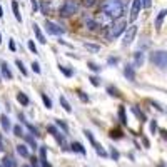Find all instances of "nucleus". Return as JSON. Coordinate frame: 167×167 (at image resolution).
I'll list each match as a JSON object with an SVG mask.
<instances>
[{"label": "nucleus", "mask_w": 167, "mask_h": 167, "mask_svg": "<svg viewBox=\"0 0 167 167\" xmlns=\"http://www.w3.org/2000/svg\"><path fill=\"white\" fill-rule=\"evenodd\" d=\"M84 47L87 48V50L94 52V54H97V52H100V45H95V44H89V42H84Z\"/></svg>", "instance_id": "6ab92c4d"}, {"label": "nucleus", "mask_w": 167, "mask_h": 167, "mask_svg": "<svg viewBox=\"0 0 167 167\" xmlns=\"http://www.w3.org/2000/svg\"><path fill=\"white\" fill-rule=\"evenodd\" d=\"M15 65H17V67H19V70L22 72V75H23V77H27V75H28L27 69L23 67V62H22V60H20V59H17V60H15Z\"/></svg>", "instance_id": "393cba45"}, {"label": "nucleus", "mask_w": 167, "mask_h": 167, "mask_svg": "<svg viewBox=\"0 0 167 167\" xmlns=\"http://www.w3.org/2000/svg\"><path fill=\"white\" fill-rule=\"evenodd\" d=\"M32 27H34V34H35V37H37V40H39L40 44H45L47 40H45V37H44V34H42V30H40V27L37 25V23H34Z\"/></svg>", "instance_id": "f8f14e48"}, {"label": "nucleus", "mask_w": 167, "mask_h": 167, "mask_svg": "<svg viewBox=\"0 0 167 167\" xmlns=\"http://www.w3.org/2000/svg\"><path fill=\"white\" fill-rule=\"evenodd\" d=\"M140 9H142V3H140V0H134L132 2V9H130V20H137V17H139V14H140Z\"/></svg>", "instance_id": "0eeeda50"}, {"label": "nucleus", "mask_w": 167, "mask_h": 167, "mask_svg": "<svg viewBox=\"0 0 167 167\" xmlns=\"http://www.w3.org/2000/svg\"><path fill=\"white\" fill-rule=\"evenodd\" d=\"M84 134L87 136V139L90 140V144H92V145H95V144H97V142H95V139H94V136H92V132H90V130H84Z\"/></svg>", "instance_id": "c9c22d12"}, {"label": "nucleus", "mask_w": 167, "mask_h": 167, "mask_svg": "<svg viewBox=\"0 0 167 167\" xmlns=\"http://www.w3.org/2000/svg\"><path fill=\"white\" fill-rule=\"evenodd\" d=\"M117 62H119V59H117V57H109V59H107V64L109 65H115Z\"/></svg>", "instance_id": "a18cd8bd"}, {"label": "nucleus", "mask_w": 167, "mask_h": 167, "mask_svg": "<svg viewBox=\"0 0 167 167\" xmlns=\"http://www.w3.org/2000/svg\"><path fill=\"white\" fill-rule=\"evenodd\" d=\"M14 134H15V136H23V130H22V127H20V125H15V127H14Z\"/></svg>", "instance_id": "a19ab883"}, {"label": "nucleus", "mask_w": 167, "mask_h": 167, "mask_svg": "<svg viewBox=\"0 0 167 167\" xmlns=\"http://www.w3.org/2000/svg\"><path fill=\"white\" fill-rule=\"evenodd\" d=\"M25 125H27V129L30 130V132L34 134V136H40V134H39V130H37V127H34V125H32V124H28V122H27Z\"/></svg>", "instance_id": "4c0bfd02"}, {"label": "nucleus", "mask_w": 167, "mask_h": 167, "mask_svg": "<svg viewBox=\"0 0 167 167\" xmlns=\"http://www.w3.org/2000/svg\"><path fill=\"white\" fill-rule=\"evenodd\" d=\"M37 161H39L37 157H30V162H32V165H34V167H37V164H39Z\"/></svg>", "instance_id": "3c124183"}, {"label": "nucleus", "mask_w": 167, "mask_h": 167, "mask_svg": "<svg viewBox=\"0 0 167 167\" xmlns=\"http://www.w3.org/2000/svg\"><path fill=\"white\" fill-rule=\"evenodd\" d=\"M156 130H157V120H152L150 122V132L156 134Z\"/></svg>", "instance_id": "49530a36"}, {"label": "nucleus", "mask_w": 167, "mask_h": 167, "mask_svg": "<svg viewBox=\"0 0 167 167\" xmlns=\"http://www.w3.org/2000/svg\"><path fill=\"white\" fill-rule=\"evenodd\" d=\"M144 65V52L142 50H137L134 54V65L132 67H142Z\"/></svg>", "instance_id": "1a4fd4ad"}, {"label": "nucleus", "mask_w": 167, "mask_h": 167, "mask_svg": "<svg viewBox=\"0 0 167 167\" xmlns=\"http://www.w3.org/2000/svg\"><path fill=\"white\" fill-rule=\"evenodd\" d=\"M32 69H34V72H35V74H40V72H42V69H40L39 62H32Z\"/></svg>", "instance_id": "ea45409f"}, {"label": "nucleus", "mask_w": 167, "mask_h": 167, "mask_svg": "<svg viewBox=\"0 0 167 167\" xmlns=\"http://www.w3.org/2000/svg\"><path fill=\"white\" fill-rule=\"evenodd\" d=\"M2 167H15V162L12 157H3V162H2Z\"/></svg>", "instance_id": "a878e982"}, {"label": "nucleus", "mask_w": 167, "mask_h": 167, "mask_svg": "<svg viewBox=\"0 0 167 167\" xmlns=\"http://www.w3.org/2000/svg\"><path fill=\"white\" fill-rule=\"evenodd\" d=\"M100 10L105 17L112 19V20H117L122 17V14L125 12V7L120 0H104L102 5H100Z\"/></svg>", "instance_id": "f257e3e1"}, {"label": "nucleus", "mask_w": 167, "mask_h": 167, "mask_svg": "<svg viewBox=\"0 0 167 167\" xmlns=\"http://www.w3.org/2000/svg\"><path fill=\"white\" fill-rule=\"evenodd\" d=\"M165 15H167V10H165V9L159 12V15H157V19H156V28H157V30H161V27H162V22H164Z\"/></svg>", "instance_id": "ddd939ff"}, {"label": "nucleus", "mask_w": 167, "mask_h": 167, "mask_svg": "<svg viewBox=\"0 0 167 167\" xmlns=\"http://www.w3.org/2000/svg\"><path fill=\"white\" fill-rule=\"evenodd\" d=\"M94 147H95V152L99 154V156H102V157H107V152H105V150H104L102 147H100L99 144H95V145H94Z\"/></svg>", "instance_id": "f704fd0d"}, {"label": "nucleus", "mask_w": 167, "mask_h": 167, "mask_svg": "<svg viewBox=\"0 0 167 167\" xmlns=\"http://www.w3.org/2000/svg\"><path fill=\"white\" fill-rule=\"evenodd\" d=\"M77 95H79V99L82 100V102H89V95L82 90H77Z\"/></svg>", "instance_id": "72a5a7b5"}, {"label": "nucleus", "mask_w": 167, "mask_h": 167, "mask_svg": "<svg viewBox=\"0 0 167 167\" xmlns=\"http://www.w3.org/2000/svg\"><path fill=\"white\" fill-rule=\"evenodd\" d=\"M111 137H112V139H120L122 132H120V130H111Z\"/></svg>", "instance_id": "58836bf2"}, {"label": "nucleus", "mask_w": 167, "mask_h": 167, "mask_svg": "<svg viewBox=\"0 0 167 167\" xmlns=\"http://www.w3.org/2000/svg\"><path fill=\"white\" fill-rule=\"evenodd\" d=\"M136 34H137V25H130L127 30H125L124 40H122V45H124V47L130 45V44L134 42V37H136Z\"/></svg>", "instance_id": "39448f33"}, {"label": "nucleus", "mask_w": 167, "mask_h": 167, "mask_svg": "<svg viewBox=\"0 0 167 167\" xmlns=\"http://www.w3.org/2000/svg\"><path fill=\"white\" fill-rule=\"evenodd\" d=\"M82 5L85 9H92L94 5H97V0H82Z\"/></svg>", "instance_id": "7c9ffc66"}, {"label": "nucleus", "mask_w": 167, "mask_h": 167, "mask_svg": "<svg viewBox=\"0 0 167 167\" xmlns=\"http://www.w3.org/2000/svg\"><path fill=\"white\" fill-rule=\"evenodd\" d=\"M3 150V142H2V136H0V152Z\"/></svg>", "instance_id": "864d4df0"}, {"label": "nucleus", "mask_w": 167, "mask_h": 167, "mask_svg": "<svg viewBox=\"0 0 167 167\" xmlns=\"http://www.w3.org/2000/svg\"><path fill=\"white\" fill-rule=\"evenodd\" d=\"M45 30H47V34H50V35H62L65 32L62 27H59L57 23L52 22V20H45Z\"/></svg>", "instance_id": "423d86ee"}, {"label": "nucleus", "mask_w": 167, "mask_h": 167, "mask_svg": "<svg viewBox=\"0 0 167 167\" xmlns=\"http://www.w3.org/2000/svg\"><path fill=\"white\" fill-rule=\"evenodd\" d=\"M59 100H60V105L64 107V111L67 112V114H70V112H72V107H70V104H69V100L65 99L64 95H60V99H59Z\"/></svg>", "instance_id": "f3484780"}, {"label": "nucleus", "mask_w": 167, "mask_h": 167, "mask_svg": "<svg viewBox=\"0 0 167 167\" xmlns=\"http://www.w3.org/2000/svg\"><path fill=\"white\" fill-rule=\"evenodd\" d=\"M0 44H2V35H0Z\"/></svg>", "instance_id": "6e6d98bb"}, {"label": "nucleus", "mask_w": 167, "mask_h": 167, "mask_svg": "<svg viewBox=\"0 0 167 167\" xmlns=\"http://www.w3.org/2000/svg\"><path fill=\"white\" fill-rule=\"evenodd\" d=\"M9 48L12 52H15V42H14V40H10V42H9Z\"/></svg>", "instance_id": "8fccbe9b"}, {"label": "nucleus", "mask_w": 167, "mask_h": 167, "mask_svg": "<svg viewBox=\"0 0 167 167\" xmlns=\"http://www.w3.org/2000/svg\"><path fill=\"white\" fill-rule=\"evenodd\" d=\"M85 27H87L90 32H97V30H99V28L102 27V25H100V23L97 22V20H92V19H89L87 22H85Z\"/></svg>", "instance_id": "9b49d317"}, {"label": "nucleus", "mask_w": 167, "mask_h": 167, "mask_svg": "<svg viewBox=\"0 0 167 167\" xmlns=\"http://www.w3.org/2000/svg\"><path fill=\"white\" fill-rule=\"evenodd\" d=\"M0 124H2V129L3 130H9L10 129V120L7 115H0Z\"/></svg>", "instance_id": "412c9836"}, {"label": "nucleus", "mask_w": 167, "mask_h": 167, "mask_svg": "<svg viewBox=\"0 0 167 167\" xmlns=\"http://www.w3.org/2000/svg\"><path fill=\"white\" fill-rule=\"evenodd\" d=\"M30 3H32V9H34V12H37L39 10V2H37V0H30Z\"/></svg>", "instance_id": "09e8293b"}, {"label": "nucleus", "mask_w": 167, "mask_h": 167, "mask_svg": "<svg viewBox=\"0 0 167 167\" xmlns=\"http://www.w3.org/2000/svg\"><path fill=\"white\" fill-rule=\"evenodd\" d=\"M0 70H2V75L5 77L7 80H12V79H14V75H12L10 69H9V64H7V62H2V64H0Z\"/></svg>", "instance_id": "9d476101"}, {"label": "nucleus", "mask_w": 167, "mask_h": 167, "mask_svg": "<svg viewBox=\"0 0 167 167\" xmlns=\"http://www.w3.org/2000/svg\"><path fill=\"white\" fill-rule=\"evenodd\" d=\"M54 137H55V140L59 142V144L62 145L64 149H67V147H65V137H64V136H60V134L57 132V134H54Z\"/></svg>", "instance_id": "c756f323"}, {"label": "nucleus", "mask_w": 167, "mask_h": 167, "mask_svg": "<svg viewBox=\"0 0 167 167\" xmlns=\"http://www.w3.org/2000/svg\"><path fill=\"white\" fill-rule=\"evenodd\" d=\"M47 130H48V132L52 134V136H54V134H57V132H59V130H57V127H55V125H47Z\"/></svg>", "instance_id": "de8ad7c7"}, {"label": "nucleus", "mask_w": 167, "mask_h": 167, "mask_svg": "<svg viewBox=\"0 0 167 167\" xmlns=\"http://www.w3.org/2000/svg\"><path fill=\"white\" fill-rule=\"evenodd\" d=\"M111 156H112V159H114V161H119V150H117V149H112L111 150Z\"/></svg>", "instance_id": "37998d69"}, {"label": "nucleus", "mask_w": 167, "mask_h": 167, "mask_svg": "<svg viewBox=\"0 0 167 167\" xmlns=\"http://www.w3.org/2000/svg\"><path fill=\"white\" fill-rule=\"evenodd\" d=\"M125 28H127V22H125L124 19H117L105 28V37L109 40H114V39L119 37L122 32H125Z\"/></svg>", "instance_id": "f03ea898"}, {"label": "nucleus", "mask_w": 167, "mask_h": 167, "mask_svg": "<svg viewBox=\"0 0 167 167\" xmlns=\"http://www.w3.org/2000/svg\"><path fill=\"white\" fill-rule=\"evenodd\" d=\"M140 3H142V7H144V9H150L152 0H140Z\"/></svg>", "instance_id": "c03bdc74"}, {"label": "nucleus", "mask_w": 167, "mask_h": 167, "mask_svg": "<svg viewBox=\"0 0 167 167\" xmlns=\"http://www.w3.org/2000/svg\"><path fill=\"white\" fill-rule=\"evenodd\" d=\"M89 80H90V84L94 85V87H99V85H100V79H99V77H95V75H90V77H89Z\"/></svg>", "instance_id": "473e14b6"}, {"label": "nucleus", "mask_w": 167, "mask_h": 167, "mask_svg": "<svg viewBox=\"0 0 167 167\" xmlns=\"http://www.w3.org/2000/svg\"><path fill=\"white\" fill-rule=\"evenodd\" d=\"M124 75L127 77V80H130V82H136V70H134V67L130 64H127L124 67Z\"/></svg>", "instance_id": "6e6552de"}, {"label": "nucleus", "mask_w": 167, "mask_h": 167, "mask_svg": "<svg viewBox=\"0 0 167 167\" xmlns=\"http://www.w3.org/2000/svg\"><path fill=\"white\" fill-rule=\"evenodd\" d=\"M117 115H119V120H120L122 125H127V115H125V107H124V105H120V107H119Z\"/></svg>", "instance_id": "4468645a"}, {"label": "nucleus", "mask_w": 167, "mask_h": 167, "mask_svg": "<svg viewBox=\"0 0 167 167\" xmlns=\"http://www.w3.org/2000/svg\"><path fill=\"white\" fill-rule=\"evenodd\" d=\"M70 149L74 150V152H79V154H85V149H84V145L80 144V142H74V144L70 145Z\"/></svg>", "instance_id": "aec40b11"}, {"label": "nucleus", "mask_w": 167, "mask_h": 167, "mask_svg": "<svg viewBox=\"0 0 167 167\" xmlns=\"http://www.w3.org/2000/svg\"><path fill=\"white\" fill-rule=\"evenodd\" d=\"M55 124H57V127H60V129L64 130V134H67V132H69V127H67V124H65V122H64L62 119H57V120H55Z\"/></svg>", "instance_id": "cd10ccee"}, {"label": "nucleus", "mask_w": 167, "mask_h": 167, "mask_svg": "<svg viewBox=\"0 0 167 167\" xmlns=\"http://www.w3.org/2000/svg\"><path fill=\"white\" fill-rule=\"evenodd\" d=\"M17 100H19L22 105H28V104H30V99H28V97H27L23 92H19V94H17Z\"/></svg>", "instance_id": "a211bd4d"}, {"label": "nucleus", "mask_w": 167, "mask_h": 167, "mask_svg": "<svg viewBox=\"0 0 167 167\" xmlns=\"http://www.w3.org/2000/svg\"><path fill=\"white\" fill-rule=\"evenodd\" d=\"M40 97H42V100H44V105H45L47 109H52V100H50V97H48L47 94H40Z\"/></svg>", "instance_id": "bb28decb"}, {"label": "nucleus", "mask_w": 167, "mask_h": 167, "mask_svg": "<svg viewBox=\"0 0 167 167\" xmlns=\"http://www.w3.org/2000/svg\"><path fill=\"white\" fill-rule=\"evenodd\" d=\"M42 165H44V167H52V165H50V164H48V162H47V161H42Z\"/></svg>", "instance_id": "603ef678"}, {"label": "nucleus", "mask_w": 167, "mask_h": 167, "mask_svg": "<svg viewBox=\"0 0 167 167\" xmlns=\"http://www.w3.org/2000/svg\"><path fill=\"white\" fill-rule=\"evenodd\" d=\"M27 47H28V50H30V52H34V54H37V47H35L34 40H28V42H27Z\"/></svg>", "instance_id": "e433bc0d"}, {"label": "nucleus", "mask_w": 167, "mask_h": 167, "mask_svg": "<svg viewBox=\"0 0 167 167\" xmlns=\"http://www.w3.org/2000/svg\"><path fill=\"white\" fill-rule=\"evenodd\" d=\"M17 154H19L20 157H30L27 145H23V144H19V145H17Z\"/></svg>", "instance_id": "dca6fc26"}, {"label": "nucleus", "mask_w": 167, "mask_h": 167, "mask_svg": "<svg viewBox=\"0 0 167 167\" xmlns=\"http://www.w3.org/2000/svg\"><path fill=\"white\" fill-rule=\"evenodd\" d=\"M77 12H79V2L77 0H65L64 5L59 10V15L60 17H70V15L77 14Z\"/></svg>", "instance_id": "7ed1b4c3"}, {"label": "nucleus", "mask_w": 167, "mask_h": 167, "mask_svg": "<svg viewBox=\"0 0 167 167\" xmlns=\"http://www.w3.org/2000/svg\"><path fill=\"white\" fill-rule=\"evenodd\" d=\"M59 70L62 72L65 77H72V75H74V70H72V69H69V67H65V65H59Z\"/></svg>", "instance_id": "5701e85b"}, {"label": "nucleus", "mask_w": 167, "mask_h": 167, "mask_svg": "<svg viewBox=\"0 0 167 167\" xmlns=\"http://www.w3.org/2000/svg\"><path fill=\"white\" fill-rule=\"evenodd\" d=\"M22 167H30V165H22Z\"/></svg>", "instance_id": "4d7b16f0"}, {"label": "nucleus", "mask_w": 167, "mask_h": 167, "mask_svg": "<svg viewBox=\"0 0 167 167\" xmlns=\"http://www.w3.org/2000/svg\"><path fill=\"white\" fill-rule=\"evenodd\" d=\"M3 17V10H2V7H0V19Z\"/></svg>", "instance_id": "5fc2aeb1"}, {"label": "nucleus", "mask_w": 167, "mask_h": 167, "mask_svg": "<svg viewBox=\"0 0 167 167\" xmlns=\"http://www.w3.org/2000/svg\"><path fill=\"white\" fill-rule=\"evenodd\" d=\"M107 92H109V95H112V97H120V94H119V89L112 87V85H109V87H107Z\"/></svg>", "instance_id": "c85d7f7f"}, {"label": "nucleus", "mask_w": 167, "mask_h": 167, "mask_svg": "<svg viewBox=\"0 0 167 167\" xmlns=\"http://www.w3.org/2000/svg\"><path fill=\"white\" fill-rule=\"evenodd\" d=\"M23 137H25V140H27V144L30 145V147H34V149H37V142H35V139L30 136V134H23Z\"/></svg>", "instance_id": "b1692460"}, {"label": "nucleus", "mask_w": 167, "mask_h": 167, "mask_svg": "<svg viewBox=\"0 0 167 167\" xmlns=\"http://www.w3.org/2000/svg\"><path fill=\"white\" fill-rule=\"evenodd\" d=\"M47 157V147H40V161H45Z\"/></svg>", "instance_id": "79ce46f5"}, {"label": "nucleus", "mask_w": 167, "mask_h": 167, "mask_svg": "<svg viewBox=\"0 0 167 167\" xmlns=\"http://www.w3.org/2000/svg\"><path fill=\"white\" fill-rule=\"evenodd\" d=\"M150 62L154 65H157L161 70H164L167 65V52L165 50H156L150 54Z\"/></svg>", "instance_id": "20e7f679"}, {"label": "nucleus", "mask_w": 167, "mask_h": 167, "mask_svg": "<svg viewBox=\"0 0 167 167\" xmlns=\"http://www.w3.org/2000/svg\"><path fill=\"white\" fill-rule=\"evenodd\" d=\"M12 10H14V17H15V20L22 22V15H20V10H19V3H17V0H14V2H12Z\"/></svg>", "instance_id": "2eb2a0df"}, {"label": "nucleus", "mask_w": 167, "mask_h": 167, "mask_svg": "<svg viewBox=\"0 0 167 167\" xmlns=\"http://www.w3.org/2000/svg\"><path fill=\"white\" fill-rule=\"evenodd\" d=\"M87 67L90 69L92 72H100V65H97L95 62H87Z\"/></svg>", "instance_id": "2f4dec72"}, {"label": "nucleus", "mask_w": 167, "mask_h": 167, "mask_svg": "<svg viewBox=\"0 0 167 167\" xmlns=\"http://www.w3.org/2000/svg\"><path fill=\"white\" fill-rule=\"evenodd\" d=\"M132 112L136 114V115H137V119H139L140 122H145V120H147V117H145V114L142 112V111H139V109H137V107H132Z\"/></svg>", "instance_id": "4be33fe9"}]
</instances>
